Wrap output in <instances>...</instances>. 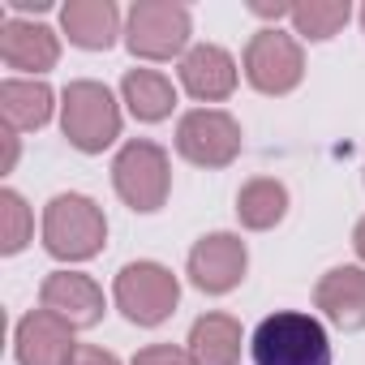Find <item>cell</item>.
I'll return each mask as SVG.
<instances>
[{
	"label": "cell",
	"mask_w": 365,
	"mask_h": 365,
	"mask_svg": "<svg viewBox=\"0 0 365 365\" xmlns=\"http://www.w3.org/2000/svg\"><path fill=\"white\" fill-rule=\"evenodd\" d=\"M314 305L339 331H365V267H331L318 288Z\"/></svg>",
	"instance_id": "cell-13"
},
{
	"label": "cell",
	"mask_w": 365,
	"mask_h": 365,
	"mask_svg": "<svg viewBox=\"0 0 365 365\" xmlns=\"http://www.w3.org/2000/svg\"><path fill=\"white\" fill-rule=\"evenodd\" d=\"M352 18L348 0H305V5H292V31L309 43H327L331 35H339Z\"/></svg>",
	"instance_id": "cell-20"
},
{
	"label": "cell",
	"mask_w": 365,
	"mask_h": 365,
	"mask_svg": "<svg viewBox=\"0 0 365 365\" xmlns=\"http://www.w3.org/2000/svg\"><path fill=\"white\" fill-rule=\"evenodd\" d=\"M39 309L56 314L61 322H69L73 331H91L103 322V288L82 275V271H52L39 288Z\"/></svg>",
	"instance_id": "cell-10"
},
{
	"label": "cell",
	"mask_w": 365,
	"mask_h": 365,
	"mask_svg": "<svg viewBox=\"0 0 365 365\" xmlns=\"http://www.w3.org/2000/svg\"><path fill=\"white\" fill-rule=\"evenodd\" d=\"M0 61L18 73H48L61 61V35L43 22H26V18H9L0 26Z\"/></svg>",
	"instance_id": "cell-12"
},
{
	"label": "cell",
	"mask_w": 365,
	"mask_h": 365,
	"mask_svg": "<svg viewBox=\"0 0 365 365\" xmlns=\"http://www.w3.org/2000/svg\"><path fill=\"white\" fill-rule=\"evenodd\" d=\"M120 99L125 108L133 112V120L142 125H155V120H168L172 108H176V86L159 73V69H129L120 78Z\"/></svg>",
	"instance_id": "cell-18"
},
{
	"label": "cell",
	"mask_w": 365,
	"mask_h": 365,
	"mask_svg": "<svg viewBox=\"0 0 365 365\" xmlns=\"http://www.w3.org/2000/svg\"><path fill=\"white\" fill-rule=\"evenodd\" d=\"M180 86L202 103H220L237 91V61L220 43H198L180 56Z\"/></svg>",
	"instance_id": "cell-14"
},
{
	"label": "cell",
	"mask_w": 365,
	"mask_h": 365,
	"mask_svg": "<svg viewBox=\"0 0 365 365\" xmlns=\"http://www.w3.org/2000/svg\"><path fill=\"white\" fill-rule=\"evenodd\" d=\"M245 348V331L232 314H202L190 327V356L198 365H237Z\"/></svg>",
	"instance_id": "cell-17"
},
{
	"label": "cell",
	"mask_w": 365,
	"mask_h": 365,
	"mask_svg": "<svg viewBox=\"0 0 365 365\" xmlns=\"http://www.w3.org/2000/svg\"><path fill=\"white\" fill-rule=\"evenodd\" d=\"M245 267H250V250L237 232H211L190 250V279L207 297L232 292L245 279Z\"/></svg>",
	"instance_id": "cell-9"
},
{
	"label": "cell",
	"mask_w": 365,
	"mask_h": 365,
	"mask_svg": "<svg viewBox=\"0 0 365 365\" xmlns=\"http://www.w3.org/2000/svg\"><path fill=\"white\" fill-rule=\"evenodd\" d=\"M0 142H5V155H0V172H14V163H18V133L5 125V133H0Z\"/></svg>",
	"instance_id": "cell-25"
},
{
	"label": "cell",
	"mask_w": 365,
	"mask_h": 365,
	"mask_svg": "<svg viewBox=\"0 0 365 365\" xmlns=\"http://www.w3.org/2000/svg\"><path fill=\"white\" fill-rule=\"evenodd\" d=\"M69 365H120V356L108 352V348H95V344H78V352H73Z\"/></svg>",
	"instance_id": "cell-23"
},
{
	"label": "cell",
	"mask_w": 365,
	"mask_h": 365,
	"mask_svg": "<svg viewBox=\"0 0 365 365\" xmlns=\"http://www.w3.org/2000/svg\"><path fill=\"white\" fill-rule=\"evenodd\" d=\"M245 78L262 95H292L301 86V78H305L301 43L279 26H262L245 43Z\"/></svg>",
	"instance_id": "cell-8"
},
{
	"label": "cell",
	"mask_w": 365,
	"mask_h": 365,
	"mask_svg": "<svg viewBox=\"0 0 365 365\" xmlns=\"http://www.w3.org/2000/svg\"><path fill=\"white\" fill-rule=\"evenodd\" d=\"M61 31L69 35L73 48L108 52L120 35V9L112 0H69L61 9Z\"/></svg>",
	"instance_id": "cell-15"
},
{
	"label": "cell",
	"mask_w": 365,
	"mask_h": 365,
	"mask_svg": "<svg viewBox=\"0 0 365 365\" xmlns=\"http://www.w3.org/2000/svg\"><path fill=\"white\" fill-rule=\"evenodd\" d=\"M284 215H288V185H284V180L254 176V180L241 185V194H237V220H241V228L267 232V228L284 224Z\"/></svg>",
	"instance_id": "cell-19"
},
{
	"label": "cell",
	"mask_w": 365,
	"mask_h": 365,
	"mask_svg": "<svg viewBox=\"0 0 365 365\" xmlns=\"http://www.w3.org/2000/svg\"><path fill=\"white\" fill-rule=\"evenodd\" d=\"M361 31H365V5H361Z\"/></svg>",
	"instance_id": "cell-28"
},
{
	"label": "cell",
	"mask_w": 365,
	"mask_h": 365,
	"mask_svg": "<svg viewBox=\"0 0 365 365\" xmlns=\"http://www.w3.org/2000/svg\"><path fill=\"white\" fill-rule=\"evenodd\" d=\"M352 250H356V258L365 262V215L356 220V228H352Z\"/></svg>",
	"instance_id": "cell-27"
},
{
	"label": "cell",
	"mask_w": 365,
	"mask_h": 365,
	"mask_svg": "<svg viewBox=\"0 0 365 365\" xmlns=\"http://www.w3.org/2000/svg\"><path fill=\"white\" fill-rule=\"evenodd\" d=\"M103 245H108V220L95 198L56 194L43 207V250L56 262H86L103 254Z\"/></svg>",
	"instance_id": "cell-1"
},
{
	"label": "cell",
	"mask_w": 365,
	"mask_h": 365,
	"mask_svg": "<svg viewBox=\"0 0 365 365\" xmlns=\"http://www.w3.org/2000/svg\"><path fill=\"white\" fill-rule=\"evenodd\" d=\"M35 237V215L18 190H0V254H22Z\"/></svg>",
	"instance_id": "cell-21"
},
{
	"label": "cell",
	"mask_w": 365,
	"mask_h": 365,
	"mask_svg": "<svg viewBox=\"0 0 365 365\" xmlns=\"http://www.w3.org/2000/svg\"><path fill=\"white\" fill-rule=\"evenodd\" d=\"M129 365H198L190 356V348H176V344H150L142 352H133Z\"/></svg>",
	"instance_id": "cell-22"
},
{
	"label": "cell",
	"mask_w": 365,
	"mask_h": 365,
	"mask_svg": "<svg viewBox=\"0 0 365 365\" xmlns=\"http://www.w3.org/2000/svg\"><path fill=\"white\" fill-rule=\"evenodd\" d=\"M112 297H116V309L133 327H159L172 318L180 301V279L163 262H129L116 271Z\"/></svg>",
	"instance_id": "cell-6"
},
{
	"label": "cell",
	"mask_w": 365,
	"mask_h": 365,
	"mask_svg": "<svg viewBox=\"0 0 365 365\" xmlns=\"http://www.w3.org/2000/svg\"><path fill=\"white\" fill-rule=\"evenodd\" d=\"M112 185L120 194V202L138 215H155L168 202L172 190V163L168 150L150 138H133L120 146V155L112 159Z\"/></svg>",
	"instance_id": "cell-4"
},
{
	"label": "cell",
	"mask_w": 365,
	"mask_h": 365,
	"mask_svg": "<svg viewBox=\"0 0 365 365\" xmlns=\"http://www.w3.org/2000/svg\"><path fill=\"white\" fill-rule=\"evenodd\" d=\"M61 129L73 150L82 155H103L120 138V108L116 95L103 82L78 78L61 91Z\"/></svg>",
	"instance_id": "cell-3"
},
{
	"label": "cell",
	"mask_w": 365,
	"mask_h": 365,
	"mask_svg": "<svg viewBox=\"0 0 365 365\" xmlns=\"http://www.w3.org/2000/svg\"><path fill=\"white\" fill-rule=\"evenodd\" d=\"M250 14H254V18H267V22H279V18H292V5H284V0H275V5H267V0H254Z\"/></svg>",
	"instance_id": "cell-24"
},
{
	"label": "cell",
	"mask_w": 365,
	"mask_h": 365,
	"mask_svg": "<svg viewBox=\"0 0 365 365\" xmlns=\"http://www.w3.org/2000/svg\"><path fill=\"white\" fill-rule=\"evenodd\" d=\"M9 9L14 14H48L52 0H9Z\"/></svg>",
	"instance_id": "cell-26"
},
{
	"label": "cell",
	"mask_w": 365,
	"mask_h": 365,
	"mask_svg": "<svg viewBox=\"0 0 365 365\" xmlns=\"http://www.w3.org/2000/svg\"><path fill=\"white\" fill-rule=\"evenodd\" d=\"M176 155L194 168H228L241 155V125L224 108H194L176 125Z\"/></svg>",
	"instance_id": "cell-7"
},
{
	"label": "cell",
	"mask_w": 365,
	"mask_h": 365,
	"mask_svg": "<svg viewBox=\"0 0 365 365\" xmlns=\"http://www.w3.org/2000/svg\"><path fill=\"white\" fill-rule=\"evenodd\" d=\"M56 95L39 78H5L0 82V116L14 133H35L52 120Z\"/></svg>",
	"instance_id": "cell-16"
},
{
	"label": "cell",
	"mask_w": 365,
	"mask_h": 365,
	"mask_svg": "<svg viewBox=\"0 0 365 365\" xmlns=\"http://www.w3.org/2000/svg\"><path fill=\"white\" fill-rule=\"evenodd\" d=\"M73 352H78L73 327L61 322L48 309H31L18 322V331H14V356H18V365H69Z\"/></svg>",
	"instance_id": "cell-11"
},
{
	"label": "cell",
	"mask_w": 365,
	"mask_h": 365,
	"mask_svg": "<svg viewBox=\"0 0 365 365\" xmlns=\"http://www.w3.org/2000/svg\"><path fill=\"white\" fill-rule=\"evenodd\" d=\"M194 18L176 0H138L125 18V43L138 61H172L190 52Z\"/></svg>",
	"instance_id": "cell-5"
},
{
	"label": "cell",
	"mask_w": 365,
	"mask_h": 365,
	"mask_svg": "<svg viewBox=\"0 0 365 365\" xmlns=\"http://www.w3.org/2000/svg\"><path fill=\"white\" fill-rule=\"evenodd\" d=\"M250 352H254V365H331L327 327L301 309H279L262 318L254 327Z\"/></svg>",
	"instance_id": "cell-2"
}]
</instances>
